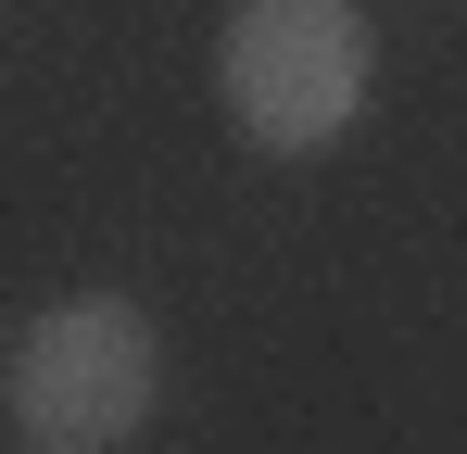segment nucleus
I'll list each match as a JSON object with an SVG mask.
<instances>
[{
  "instance_id": "1",
  "label": "nucleus",
  "mask_w": 467,
  "mask_h": 454,
  "mask_svg": "<svg viewBox=\"0 0 467 454\" xmlns=\"http://www.w3.org/2000/svg\"><path fill=\"white\" fill-rule=\"evenodd\" d=\"M152 404H164V341L114 291H77L0 341V417L26 454H114L140 442Z\"/></svg>"
},
{
  "instance_id": "2",
  "label": "nucleus",
  "mask_w": 467,
  "mask_h": 454,
  "mask_svg": "<svg viewBox=\"0 0 467 454\" xmlns=\"http://www.w3.org/2000/svg\"><path fill=\"white\" fill-rule=\"evenodd\" d=\"M367 76H379V26L354 0H240L228 38H215V101L278 164L341 139L367 114Z\"/></svg>"
}]
</instances>
